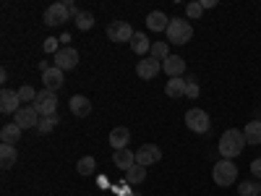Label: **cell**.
Wrapping results in <instances>:
<instances>
[{
    "instance_id": "31",
    "label": "cell",
    "mask_w": 261,
    "mask_h": 196,
    "mask_svg": "<svg viewBox=\"0 0 261 196\" xmlns=\"http://www.w3.org/2000/svg\"><path fill=\"white\" fill-rule=\"evenodd\" d=\"M55 126H58V115H53V118H42L39 126H37V131H39V134H53Z\"/></svg>"
},
{
    "instance_id": "27",
    "label": "cell",
    "mask_w": 261,
    "mask_h": 196,
    "mask_svg": "<svg viewBox=\"0 0 261 196\" xmlns=\"http://www.w3.org/2000/svg\"><path fill=\"white\" fill-rule=\"evenodd\" d=\"M76 27H79L81 32H89V29L94 27V13L81 11V13H79V18H76Z\"/></svg>"
},
{
    "instance_id": "6",
    "label": "cell",
    "mask_w": 261,
    "mask_h": 196,
    "mask_svg": "<svg viewBox=\"0 0 261 196\" xmlns=\"http://www.w3.org/2000/svg\"><path fill=\"white\" fill-rule=\"evenodd\" d=\"M134 34L136 32L130 29L128 21H113V24L107 27V37H110V42H118V45H120V42H130Z\"/></svg>"
},
{
    "instance_id": "33",
    "label": "cell",
    "mask_w": 261,
    "mask_h": 196,
    "mask_svg": "<svg viewBox=\"0 0 261 196\" xmlns=\"http://www.w3.org/2000/svg\"><path fill=\"white\" fill-rule=\"evenodd\" d=\"M251 173H253L256 181H261V157H256V160L251 162Z\"/></svg>"
},
{
    "instance_id": "26",
    "label": "cell",
    "mask_w": 261,
    "mask_h": 196,
    "mask_svg": "<svg viewBox=\"0 0 261 196\" xmlns=\"http://www.w3.org/2000/svg\"><path fill=\"white\" fill-rule=\"evenodd\" d=\"M238 193L241 196H261V181H243L238 186Z\"/></svg>"
},
{
    "instance_id": "13",
    "label": "cell",
    "mask_w": 261,
    "mask_h": 196,
    "mask_svg": "<svg viewBox=\"0 0 261 196\" xmlns=\"http://www.w3.org/2000/svg\"><path fill=\"white\" fill-rule=\"evenodd\" d=\"M160 71H162V63L154 60L151 55H149V58H141V63L136 65V76H139V79H146V81L154 79Z\"/></svg>"
},
{
    "instance_id": "30",
    "label": "cell",
    "mask_w": 261,
    "mask_h": 196,
    "mask_svg": "<svg viewBox=\"0 0 261 196\" xmlns=\"http://www.w3.org/2000/svg\"><path fill=\"white\" fill-rule=\"evenodd\" d=\"M18 97H21V102L34 105V100H37V89H34L32 84H24V86H18Z\"/></svg>"
},
{
    "instance_id": "1",
    "label": "cell",
    "mask_w": 261,
    "mask_h": 196,
    "mask_svg": "<svg viewBox=\"0 0 261 196\" xmlns=\"http://www.w3.org/2000/svg\"><path fill=\"white\" fill-rule=\"evenodd\" d=\"M243 146H246V136H243V131H238V128H227L225 134L220 136V155H222V160H235L243 152Z\"/></svg>"
},
{
    "instance_id": "21",
    "label": "cell",
    "mask_w": 261,
    "mask_h": 196,
    "mask_svg": "<svg viewBox=\"0 0 261 196\" xmlns=\"http://www.w3.org/2000/svg\"><path fill=\"white\" fill-rule=\"evenodd\" d=\"M16 160H18V152H16V146H13V144H3V146H0V165H3L6 170H8V167H13V165H16Z\"/></svg>"
},
{
    "instance_id": "14",
    "label": "cell",
    "mask_w": 261,
    "mask_h": 196,
    "mask_svg": "<svg viewBox=\"0 0 261 196\" xmlns=\"http://www.w3.org/2000/svg\"><path fill=\"white\" fill-rule=\"evenodd\" d=\"M162 71L170 76V79H183L186 74V60L180 55H170L165 63H162Z\"/></svg>"
},
{
    "instance_id": "4",
    "label": "cell",
    "mask_w": 261,
    "mask_h": 196,
    "mask_svg": "<svg viewBox=\"0 0 261 196\" xmlns=\"http://www.w3.org/2000/svg\"><path fill=\"white\" fill-rule=\"evenodd\" d=\"M34 107L39 118H53L58 115V94L50 92V89H39L37 92V100H34Z\"/></svg>"
},
{
    "instance_id": "7",
    "label": "cell",
    "mask_w": 261,
    "mask_h": 196,
    "mask_svg": "<svg viewBox=\"0 0 261 196\" xmlns=\"http://www.w3.org/2000/svg\"><path fill=\"white\" fill-rule=\"evenodd\" d=\"M160 160H162V149H160L157 144H144V146L136 149V165L149 167V165H154V162H160Z\"/></svg>"
},
{
    "instance_id": "32",
    "label": "cell",
    "mask_w": 261,
    "mask_h": 196,
    "mask_svg": "<svg viewBox=\"0 0 261 196\" xmlns=\"http://www.w3.org/2000/svg\"><path fill=\"white\" fill-rule=\"evenodd\" d=\"M201 13H204L201 3H188V6H186V16L193 18V21H196V18H201Z\"/></svg>"
},
{
    "instance_id": "22",
    "label": "cell",
    "mask_w": 261,
    "mask_h": 196,
    "mask_svg": "<svg viewBox=\"0 0 261 196\" xmlns=\"http://www.w3.org/2000/svg\"><path fill=\"white\" fill-rule=\"evenodd\" d=\"M130 50H134L136 55H146V53H151V42L146 39V34L136 32L134 39H130Z\"/></svg>"
},
{
    "instance_id": "18",
    "label": "cell",
    "mask_w": 261,
    "mask_h": 196,
    "mask_svg": "<svg viewBox=\"0 0 261 196\" xmlns=\"http://www.w3.org/2000/svg\"><path fill=\"white\" fill-rule=\"evenodd\" d=\"M21 134H24V128H21V126H16V123H6L3 128H0V141L16 146L18 139H21Z\"/></svg>"
},
{
    "instance_id": "34",
    "label": "cell",
    "mask_w": 261,
    "mask_h": 196,
    "mask_svg": "<svg viewBox=\"0 0 261 196\" xmlns=\"http://www.w3.org/2000/svg\"><path fill=\"white\" fill-rule=\"evenodd\" d=\"M65 6H68V13H71V18H73V21H76V18H79V13H81V11H79V8H76V6H73V3H71V0H65Z\"/></svg>"
},
{
    "instance_id": "23",
    "label": "cell",
    "mask_w": 261,
    "mask_h": 196,
    "mask_svg": "<svg viewBox=\"0 0 261 196\" xmlns=\"http://www.w3.org/2000/svg\"><path fill=\"white\" fill-rule=\"evenodd\" d=\"M243 136H246V144H261V120H251L246 128H243Z\"/></svg>"
},
{
    "instance_id": "25",
    "label": "cell",
    "mask_w": 261,
    "mask_h": 196,
    "mask_svg": "<svg viewBox=\"0 0 261 196\" xmlns=\"http://www.w3.org/2000/svg\"><path fill=\"white\" fill-rule=\"evenodd\" d=\"M149 55L154 60H160V63H165L170 58V45H167V42H151V53Z\"/></svg>"
},
{
    "instance_id": "12",
    "label": "cell",
    "mask_w": 261,
    "mask_h": 196,
    "mask_svg": "<svg viewBox=\"0 0 261 196\" xmlns=\"http://www.w3.org/2000/svg\"><path fill=\"white\" fill-rule=\"evenodd\" d=\"M18 105H21V97H18V92H13V89H8V86H6V89L0 92V113H3V115L18 113V110H21Z\"/></svg>"
},
{
    "instance_id": "20",
    "label": "cell",
    "mask_w": 261,
    "mask_h": 196,
    "mask_svg": "<svg viewBox=\"0 0 261 196\" xmlns=\"http://www.w3.org/2000/svg\"><path fill=\"white\" fill-rule=\"evenodd\" d=\"M165 94L178 100V97H186V79H170L165 84Z\"/></svg>"
},
{
    "instance_id": "19",
    "label": "cell",
    "mask_w": 261,
    "mask_h": 196,
    "mask_svg": "<svg viewBox=\"0 0 261 196\" xmlns=\"http://www.w3.org/2000/svg\"><path fill=\"white\" fill-rule=\"evenodd\" d=\"M113 162H115L123 173H128L130 167L136 165V152H130V149H120V152H115V155H113Z\"/></svg>"
},
{
    "instance_id": "17",
    "label": "cell",
    "mask_w": 261,
    "mask_h": 196,
    "mask_svg": "<svg viewBox=\"0 0 261 196\" xmlns=\"http://www.w3.org/2000/svg\"><path fill=\"white\" fill-rule=\"evenodd\" d=\"M146 27H149L151 32H167L170 18H167V13H162V11H151V13L146 16Z\"/></svg>"
},
{
    "instance_id": "9",
    "label": "cell",
    "mask_w": 261,
    "mask_h": 196,
    "mask_svg": "<svg viewBox=\"0 0 261 196\" xmlns=\"http://www.w3.org/2000/svg\"><path fill=\"white\" fill-rule=\"evenodd\" d=\"M55 65L60 71H73L76 65H79V50L73 47H60L55 53Z\"/></svg>"
},
{
    "instance_id": "2",
    "label": "cell",
    "mask_w": 261,
    "mask_h": 196,
    "mask_svg": "<svg viewBox=\"0 0 261 196\" xmlns=\"http://www.w3.org/2000/svg\"><path fill=\"white\" fill-rule=\"evenodd\" d=\"M165 34H167V45H186L193 37V27L186 18H170V27Z\"/></svg>"
},
{
    "instance_id": "15",
    "label": "cell",
    "mask_w": 261,
    "mask_h": 196,
    "mask_svg": "<svg viewBox=\"0 0 261 196\" xmlns=\"http://www.w3.org/2000/svg\"><path fill=\"white\" fill-rule=\"evenodd\" d=\"M68 105H71V113H73L76 118H86V115H92V102H89V97H84V94H73Z\"/></svg>"
},
{
    "instance_id": "3",
    "label": "cell",
    "mask_w": 261,
    "mask_h": 196,
    "mask_svg": "<svg viewBox=\"0 0 261 196\" xmlns=\"http://www.w3.org/2000/svg\"><path fill=\"white\" fill-rule=\"evenodd\" d=\"M212 178H214L217 186H222V188L232 186V183L238 181V167H235V162H232V160H220V162L212 167Z\"/></svg>"
},
{
    "instance_id": "10",
    "label": "cell",
    "mask_w": 261,
    "mask_h": 196,
    "mask_svg": "<svg viewBox=\"0 0 261 196\" xmlns=\"http://www.w3.org/2000/svg\"><path fill=\"white\" fill-rule=\"evenodd\" d=\"M39 120H42V118H39V113H37L34 105H24V107L16 113V126H21V128H37Z\"/></svg>"
},
{
    "instance_id": "36",
    "label": "cell",
    "mask_w": 261,
    "mask_h": 196,
    "mask_svg": "<svg viewBox=\"0 0 261 196\" xmlns=\"http://www.w3.org/2000/svg\"><path fill=\"white\" fill-rule=\"evenodd\" d=\"M217 0H201V8H214Z\"/></svg>"
},
{
    "instance_id": "24",
    "label": "cell",
    "mask_w": 261,
    "mask_h": 196,
    "mask_svg": "<svg viewBox=\"0 0 261 196\" xmlns=\"http://www.w3.org/2000/svg\"><path fill=\"white\" fill-rule=\"evenodd\" d=\"M144 181H146V167L144 165H134L125 173V183H130V186H139Z\"/></svg>"
},
{
    "instance_id": "11",
    "label": "cell",
    "mask_w": 261,
    "mask_h": 196,
    "mask_svg": "<svg viewBox=\"0 0 261 196\" xmlns=\"http://www.w3.org/2000/svg\"><path fill=\"white\" fill-rule=\"evenodd\" d=\"M42 84H45V89L58 92L60 86L65 84V71H60L58 65H50L47 71H42Z\"/></svg>"
},
{
    "instance_id": "35",
    "label": "cell",
    "mask_w": 261,
    "mask_h": 196,
    "mask_svg": "<svg viewBox=\"0 0 261 196\" xmlns=\"http://www.w3.org/2000/svg\"><path fill=\"white\" fill-rule=\"evenodd\" d=\"M55 42H58V39H53V37L45 39V50H47V53H58V50H55Z\"/></svg>"
},
{
    "instance_id": "8",
    "label": "cell",
    "mask_w": 261,
    "mask_h": 196,
    "mask_svg": "<svg viewBox=\"0 0 261 196\" xmlns=\"http://www.w3.org/2000/svg\"><path fill=\"white\" fill-rule=\"evenodd\" d=\"M68 18H71V13H68V6H65V3H53V6L45 11V24H47V27H60V24H65Z\"/></svg>"
},
{
    "instance_id": "16",
    "label": "cell",
    "mask_w": 261,
    "mask_h": 196,
    "mask_svg": "<svg viewBox=\"0 0 261 196\" xmlns=\"http://www.w3.org/2000/svg\"><path fill=\"white\" fill-rule=\"evenodd\" d=\"M128 141H130V131H128L125 126H115V128L110 131V146H113L115 152L125 149Z\"/></svg>"
},
{
    "instance_id": "28",
    "label": "cell",
    "mask_w": 261,
    "mask_h": 196,
    "mask_svg": "<svg viewBox=\"0 0 261 196\" xmlns=\"http://www.w3.org/2000/svg\"><path fill=\"white\" fill-rule=\"evenodd\" d=\"M79 176H92V173H94V167H97V162H94V157H89V155H86V157H81L79 160Z\"/></svg>"
},
{
    "instance_id": "5",
    "label": "cell",
    "mask_w": 261,
    "mask_h": 196,
    "mask_svg": "<svg viewBox=\"0 0 261 196\" xmlns=\"http://www.w3.org/2000/svg\"><path fill=\"white\" fill-rule=\"evenodd\" d=\"M186 126L193 131V134H209L212 118L201 110V107H191V110L186 113Z\"/></svg>"
},
{
    "instance_id": "29",
    "label": "cell",
    "mask_w": 261,
    "mask_h": 196,
    "mask_svg": "<svg viewBox=\"0 0 261 196\" xmlns=\"http://www.w3.org/2000/svg\"><path fill=\"white\" fill-rule=\"evenodd\" d=\"M199 79H196V76H186V97L188 100H196V97H199Z\"/></svg>"
}]
</instances>
